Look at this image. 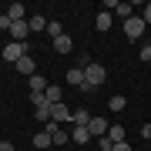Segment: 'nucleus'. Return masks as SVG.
Wrapping results in <instances>:
<instances>
[{"instance_id": "11", "label": "nucleus", "mask_w": 151, "mask_h": 151, "mask_svg": "<svg viewBox=\"0 0 151 151\" xmlns=\"http://www.w3.org/2000/svg\"><path fill=\"white\" fill-rule=\"evenodd\" d=\"M34 67H37V64H34V57H30V54L17 60V74H24V77H34V74H37Z\"/></svg>"}, {"instance_id": "2", "label": "nucleus", "mask_w": 151, "mask_h": 151, "mask_svg": "<svg viewBox=\"0 0 151 151\" xmlns=\"http://www.w3.org/2000/svg\"><path fill=\"white\" fill-rule=\"evenodd\" d=\"M27 54H30V44H27V40H24V44L10 40V44L4 47V60H7V64H17V60H20V57H27Z\"/></svg>"}, {"instance_id": "12", "label": "nucleus", "mask_w": 151, "mask_h": 151, "mask_svg": "<svg viewBox=\"0 0 151 151\" xmlns=\"http://www.w3.org/2000/svg\"><path fill=\"white\" fill-rule=\"evenodd\" d=\"M7 17H10L14 24L17 20H27V7H24V4H10V7H7Z\"/></svg>"}, {"instance_id": "15", "label": "nucleus", "mask_w": 151, "mask_h": 151, "mask_svg": "<svg viewBox=\"0 0 151 151\" xmlns=\"http://www.w3.org/2000/svg\"><path fill=\"white\" fill-rule=\"evenodd\" d=\"M27 24H30V34H37V30H47L50 20H44V14H34V17H27Z\"/></svg>"}, {"instance_id": "9", "label": "nucleus", "mask_w": 151, "mask_h": 151, "mask_svg": "<svg viewBox=\"0 0 151 151\" xmlns=\"http://www.w3.org/2000/svg\"><path fill=\"white\" fill-rule=\"evenodd\" d=\"M44 97H47V104H50V108H54V104H64V87H57V84H47Z\"/></svg>"}, {"instance_id": "24", "label": "nucleus", "mask_w": 151, "mask_h": 151, "mask_svg": "<svg viewBox=\"0 0 151 151\" xmlns=\"http://www.w3.org/2000/svg\"><path fill=\"white\" fill-rule=\"evenodd\" d=\"M30 104H34V108H44V104H47V97H44V91H34V94H30Z\"/></svg>"}, {"instance_id": "25", "label": "nucleus", "mask_w": 151, "mask_h": 151, "mask_svg": "<svg viewBox=\"0 0 151 151\" xmlns=\"http://www.w3.org/2000/svg\"><path fill=\"white\" fill-rule=\"evenodd\" d=\"M97 151H114V141L104 134V138H97Z\"/></svg>"}, {"instance_id": "6", "label": "nucleus", "mask_w": 151, "mask_h": 151, "mask_svg": "<svg viewBox=\"0 0 151 151\" xmlns=\"http://www.w3.org/2000/svg\"><path fill=\"white\" fill-rule=\"evenodd\" d=\"M10 37H14L17 44H24V40L30 37V24H27V20H17L14 27H10Z\"/></svg>"}, {"instance_id": "22", "label": "nucleus", "mask_w": 151, "mask_h": 151, "mask_svg": "<svg viewBox=\"0 0 151 151\" xmlns=\"http://www.w3.org/2000/svg\"><path fill=\"white\" fill-rule=\"evenodd\" d=\"M34 118H37L40 124H47V121H50V104H44V108H34Z\"/></svg>"}, {"instance_id": "31", "label": "nucleus", "mask_w": 151, "mask_h": 151, "mask_svg": "<svg viewBox=\"0 0 151 151\" xmlns=\"http://www.w3.org/2000/svg\"><path fill=\"white\" fill-rule=\"evenodd\" d=\"M0 151H14V145L10 141H0Z\"/></svg>"}, {"instance_id": "10", "label": "nucleus", "mask_w": 151, "mask_h": 151, "mask_svg": "<svg viewBox=\"0 0 151 151\" xmlns=\"http://www.w3.org/2000/svg\"><path fill=\"white\" fill-rule=\"evenodd\" d=\"M87 124H91V111L87 108H77L70 114V128H87Z\"/></svg>"}, {"instance_id": "21", "label": "nucleus", "mask_w": 151, "mask_h": 151, "mask_svg": "<svg viewBox=\"0 0 151 151\" xmlns=\"http://www.w3.org/2000/svg\"><path fill=\"white\" fill-rule=\"evenodd\" d=\"M27 84H30V94H34V91H47V84H44V74H34V77H27Z\"/></svg>"}, {"instance_id": "8", "label": "nucleus", "mask_w": 151, "mask_h": 151, "mask_svg": "<svg viewBox=\"0 0 151 151\" xmlns=\"http://www.w3.org/2000/svg\"><path fill=\"white\" fill-rule=\"evenodd\" d=\"M67 84L81 91V87L87 84V77H84V67H70V70H67Z\"/></svg>"}, {"instance_id": "17", "label": "nucleus", "mask_w": 151, "mask_h": 151, "mask_svg": "<svg viewBox=\"0 0 151 151\" xmlns=\"http://www.w3.org/2000/svg\"><path fill=\"white\" fill-rule=\"evenodd\" d=\"M114 14H118L121 20H128V17H134V4H124V0H118V7H114Z\"/></svg>"}, {"instance_id": "19", "label": "nucleus", "mask_w": 151, "mask_h": 151, "mask_svg": "<svg viewBox=\"0 0 151 151\" xmlns=\"http://www.w3.org/2000/svg\"><path fill=\"white\" fill-rule=\"evenodd\" d=\"M108 138L114 141V145H121V141H124V124H111V128H108Z\"/></svg>"}, {"instance_id": "14", "label": "nucleus", "mask_w": 151, "mask_h": 151, "mask_svg": "<svg viewBox=\"0 0 151 151\" xmlns=\"http://www.w3.org/2000/svg\"><path fill=\"white\" fill-rule=\"evenodd\" d=\"M34 148H40V151L44 148H54V138H50L47 131H37V134H34Z\"/></svg>"}, {"instance_id": "30", "label": "nucleus", "mask_w": 151, "mask_h": 151, "mask_svg": "<svg viewBox=\"0 0 151 151\" xmlns=\"http://www.w3.org/2000/svg\"><path fill=\"white\" fill-rule=\"evenodd\" d=\"M114 151H131V145H128V141H121V145H114Z\"/></svg>"}, {"instance_id": "1", "label": "nucleus", "mask_w": 151, "mask_h": 151, "mask_svg": "<svg viewBox=\"0 0 151 151\" xmlns=\"http://www.w3.org/2000/svg\"><path fill=\"white\" fill-rule=\"evenodd\" d=\"M84 77H87V87H94V91H97V87L108 81V70H104V64H94V60H91V64L84 67Z\"/></svg>"}, {"instance_id": "7", "label": "nucleus", "mask_w": 151, "mask_h": 151, "mask_svg": "<svg viewBox=\"0 0 151 151\" xmlns=\"http://www.w3.org/2000/svg\"><path fill=\"white\" fill-rule=\"evenodd\" d=\"M50 121H57V124H70V108H67V104H54V108H50Z\"/></svg>"}, {"instance_id": "26", "label": "nucleus", "mask_w": 151, "mask_h": 151, "mask_svg": "<svg viewBox=\"0 0 151 151\" xmlns=\"http://www.w3.org/2000/svg\"><path fill=\"white\" fill-rule=\"evenodd\" d=\"M10 27H14V20H10L7 14H0V30H7V34H10Z\"/></svg>"}, {"instance_id": "28", "label": "nucleus", "mask_w": 151, "mask_h": 151, "mask_svg": "<svg viewBox=\"0 0 151 151\" xmlns=\"http://www.w3.org/2000/svg\"><path fill=\"white\" fill-rule=\"evenodd\" d=\"M141 60H151V44H148V47H141V54H138Z\"/></svg>"}, {"instance_id": "27", "label": "nucleus", "mask_w": 151, "mask_h": 151, "mask_svg": "<svg viewBox=\"0 0 151 151\" xmlns=\"http://www.w3.org/2000/svg\"><path fill=\"white\" fill-rule=\"evenodd\" d=\"M141 20H145L148 27H151V4H145V10H141Z\"/></svg>"}, {"instance_id": "23", "label": "nucleus", "mask_w": 151, "mask_h": 151, "mask_svg": "<svg viewBox=\"0 0 151 151\" xmlns=\"http://www.w3.org/2000/svg\"><path fill=\"white\" fill-rule=\"evenodd\" d=\"M47 34H50L54 40H57V37H64V27H60L57 20H50V24H47Z\"/></svg>"}, {"instance_id": "3", "label": "nucleus", "mask_w": 151, "mask_h": 151, "mask_svg": "<svg viewBox=\"0 0 151 151\" xmlns=\"http://www.w3.org/2000/svg\"><path fill=\"white\" fill-rule=\"evenodd\" d=\"M145 27H148V24L141 20V14L128 17V20H124V40H138L141 34H145Z\"/></svg>"}, {"instance_id": "5", "label": "nucleus", "mask_w": 151, "mask_h": 151, "mask_svg": "<svg viewBox=\"0 0 151 151\" xmlns=\"http://www.w3.org/2000/svg\"><path fill=\"white\" fill-rule=\"evenodd\" d=\"M108 118H91V124H87V131H91V138H104L108 134Z\"/></svg>"}, {"instance_id": "13", "label": "nucleus", "mask_w": 151, "mask_h": 151, "mask_svg": "<svg viewBox=\"0 0 151 151\" xmlns=\"http://www.w3.org/2000/svg\"><path fill=\"white\" fill-rule=\"evenodd\" d=\"M111 24H114V17H111V10H97V30H111Z\"/></svg>"}, {"instance_id": "20", "label": "nucleus", "mask_w": 151, "mask_h": 151, "mask_svg": "<svg viewBox=\"0 0 151 151\" xmlns=\"http://www.w3.org/2000/svg\"><path fill=\"white\" fill-rule=\"evenodd\" d=\"M70 138H74L77 145H84V141H91V131L87 128H70Z\"/></svg>"}, {"instance_id": "16", "label": "nucleus", "mask_w": 151, "mask_h": 151, "mask_svg": "<svg viewBox=\"0 0 151 151\" xmlns=\"http://www.w3.org/2000/svg\"><path fill=\"white\" fill-rule=\"evenodd\" d=\"M54 50H57V54H70V50H74V40L64 34V37H57V40H54Z\"/></svg>"}, {"instance_id": "18", "label": "nucleus", "mask_w": 151, "mask_h": 151, "mask_svg": "<svg viewBox=\"0 0 151 151\" xmlns=\"http://www.w3.org/2000/svg\"><path fill=\"white\" fill-rule=\"evenodd\" d=\"M108 108H111L114 114H121L124 108H128V97H124V94H114V97H111V101H108Z\"/></svg>"}, {"instance_id": "29", "label": "nucleus", "mask_w": 151, "mask_h": 151, "mask_svg": "<svg viewBox=\"0 0 151 151\" xmlns=\"http://www.w3.org/2000/svg\"><path fill=\"white\" fill-rule=\"evenodd\" d=\"M141 138H151V124H141Z\"/></svg>"}, {"instance_id": "4", "label": "nucleus", "mask_w": 151, "mask_h": 151, "mask_svg": "<svg viewBox=\"0 0 151 151\" xmlns=\"http://www.w3.org/2000/svg\"><path fill=\"white\" fill-rule=\"evenodd\" d=\"M44 131H47V134L54 138V145H67V131H64V124H57V121H47V124H44Z\"/></svg>"}]
</instances>
